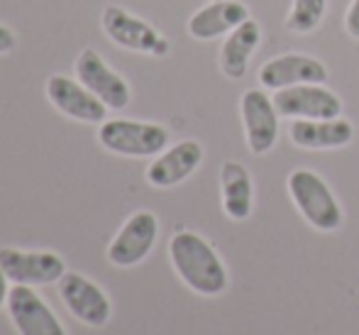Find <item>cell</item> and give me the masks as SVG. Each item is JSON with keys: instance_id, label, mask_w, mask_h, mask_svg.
<instances>
[{"instance_id": "cell-20", "label": "cell", "mask_w": 359, "mask_h": 335, "mask_svg": "<svg viewBox=\"0 0 359 335\" xmlns=\"http://www.w3.org/2000/svg\"><path fill=\"white\" fill-rule=\"evenodd\" d=\"M345 29H347V34H352L355 39H359V0H352L350 8H347Z\"/></svg>"}, {"instance_id": "cell-19", "label": "cell", "mask_w": 359, "mask_h": 335, "mask_svg": "<svg viewBox=\"0 0 359 335\" xmlns=\"http://www.w3.org/2000/svg\"><path fill=\"white\" fill-rule=\"evenodd\" d=\"M327 0H293V8L286 18V27L296 34H308L320 25Z\"/></svg>"}, {"instance_id": "cell-9", "label": "cell", "mask_w": 359, "mask_h": 335, "mask_svg": "<svg viewBox=\"0 0 359 335\" xmlns=\"http://www.w3.org/2000/svg\"><path fill=\"white\" fill-rule=\"evenodd\" d=\"M8 316L20 335H67L57 313L34 291V287L15 284L8 296Z\"/></svg>"}, {"instance_id": "cell-4", "label": "cell", "mask_w": 359, "mask_h": 335, "mask_svg": "<svg viewBox=\"0 0 359 335\" xmlns=\"http://www.w3.org/2000/svg\"><path fill=\"white\" fill-rule=\"evenodd\" d=\"M0 269L13 284H25V287L57 284L67 274V265L57 252L18 250V247H0Z\"/></svg>"}, {"instance_id": "cell-12", "label": "cell", "mask_w": 359, "mask_h": 335, "mask_svg": "<svg viewBox=\"0 0 359 335\" xmlns=\"http://www.w3.org/2000/svg\"><path fill=\"white\" fill-rule=\"evenodd\" d=\"M47 98L59 113H64L67 118L79 120V123H105V108L79 79H69V76L54 74L47 81Z\"/></svg>"}, {"instance_id": "cell-1", "label": "cell", "mask_w": 359, "mask_h": 335, "mask_svg": "<svg viewBox=\"0 0 359 335\" xmlns=\"http://www.w3.org/2000/svg\"><path fill=\"white\" fill-rule=\"evenodd\" d=\"M169 257L176 274L201 296H217L227 289V272L208 240L191 230H179L169 242Z\"/></svg>"}, {"instance_id": "cell-17", "label": "cell", "mask_w": 359, "mask_h": 335, "mask_svg": "<svg viewBox=\"0 0 359 335\" xmlns=\"http://www.w3.org/2000/svg\"><path fill=\"white\" fill-rule=\"evenodd\" d=\"M262 39V29L259 22L252 18H247L240 27H235L227 39L222 42L220 49V69L225 76L230 79H242L247 74V67H250V59L255 54V49L259 47Z\"/></svg>"}, {"instance_id": "cell-21", "label": "cell", "mask_w": 359, "mask_h": 335, "mask_svg": "<svg viewBox=\"0 0 359 335\" xmlns=\"http://www.w3.org/2000/svg\"><path fill=\"white\" fill-rule=\"evenodd\" d=\"M18 47V39H15V32L5 25H0V54H8Z\"/></svg>"}, {"instance_id": "cell-15", "label": "cell", "mask_w": 359, "mask_h": 335, "mask_svg": "<svg viewBox=\"0 0 359 335\" xmlns=\"http://www.w3.org/2000/svg\"><path fill=\"white\" fill-rule=\"evenodd\" d=\"M291 142L303 150H337L355 137V128L345 118L330 120H293L288 128Z\"/></svg>"}, {"instance_id": "cell-3", "label": "cell", "mask_w": 359, "mask_h": 335, "mask_svg": "<svg viewBox=\"0 0 359 335\" xmlns=\"http://www.w3.org/2000/svg\"><path fill=\"white\" fill-rule=\"evenodd\" d=\"M98 142L120 157H156L169 147V130L142 120H105L98 128Z\"/></svg>"}, {"instance_id": "cell-13", "label": "cell", "mask_w": 359, "mask_h": 335, "mask_svg": "<svg viewBox=\"0 0 359 335\" xmlns=\"http://www.w3.org/2000/svg\"><path fill=\"white\" fill-rule=\"evenodd\" d=\"M203 162V147L196 140H181L174 147L156 155V159L147 166V181L156 189H171L186 181Z\"/></svg>"}, {"instance_id": "cell-10", "label": "cell", "mask_w": 359, "mask_h": 335, "mask_svg": "<svg viewBox=\"0 0 359 335\" xmlns=\"http://www.w3.org/2000/svg\"><path fill=\"white\" fill-rule=\"evenodd\" d=\"M274 105L279 115L293 120H330L342 113V100L332 91L323 88V84H301L276 91Z\"/></svg>"}, {"instance_id": "cell-11", "label": "cell", "mask_w": 359, "mask_h": 335, "mask_svg": "<svg viewBox=\"0 0 359 335\" xmlns=\"http://www.w3.org/2000/svg\"><path fill=\"white\" fill-rule=\"evenodd\" d=\"M242 123H245V137L252 155H266L279 140V110L274 98L259 88H250L242 96Z\"/></svg>"}, {"instance_id": "cell-7", "label": "cell", "mask_w": 359, "mask_h": 335, "mask_svg": "<svg viewBox=\"0 0 359 335\" xmlns=\"http://www.w3.org/2000/svg\"><path fill=\"white\" fill-rule=\"evenodd\" d=\"M159 235V221L151 211H137L123 223L118 235L108 245L110 265L128 269L147 260Z\"/></svg>"}, {"instance_id": "cell-22", "label": "cell", "mask_w": 359, "mask_h": 335, "mask_svg": "<svg viewBox=\"0 0 359 335\" xmlns=\"http://www.w3.org/2000/svg\"><path fill=\"white\" fill-rule=\"evenodd\" d=\"M8 296H10V279L5 277V272L0 269V308L8 303Z\"/></svg>"}, {"instance_id": "cell-14", "label": "cell", "mask_w": 359, "mask_h": 335, "mask_svg": "<svg viewBox=\"0 0 359 335\" xmlns=\"http://www.w3.org/2000/svg\"><path fill=\"white\" fill-rule=\"evenodd\" d=\"M325 81L327 69L306 54H284V57L269 59L259 69V84L269 91L291 88L301 84H325Z\"/></svg>"}, {"instance_id": "cell-2", "label": "cell", "mask_w": 359, "mask_h": 335, "mask_svg": "<svg viewBox=\"0 0 359 335\" xmlns=\"http://www.w3.org/2000/svg\"><path fill=\"white\" fill-rule=\"evenodd\" d=\"M288 194L296 203L298 213L316 230L332 232L342 225V208L332 196L330 186L311 169H296L288 176Z\"/></svg>"}, {"instance_id": "cell-5", "label": "cell", "mask_w": 359, "mask_h": 335, "mask_svg": "<svg viewBox=\"0 0 359 335\" xmlns=\"http://www.w3.org/2000/svg\"><path fill=\"white\" fill-rule=\"evenodd\" d=\"M57 284L64 306L81 323L90 328H103L113 318V303L93 279L79 272H67Z\"/></svg>"}, {"instance_id": "cell-16", "label": "cell", "mask_w": 359, "mask_h": 335, "mask_svg": "<svg viewBox=\"0 0 359 335\" xmlns=\"http://www.w3.org/2000/svg\"><path fill=\"white\" fill-rule=\"evenodd\" d=\"M247 18L250 10L240 0H213L189 20V32L196 39H215L240 27Z\"/></svg>"}, {"instance_id": "cell-8", "label": "cell", "mask_w": 359, "mask_h": 335, "mask_svg": "<svg viewBox=\"0 0 359 335\" xmlns=\"http://www.w3.org/2000/svg\"><path fill=\"white\" fill-rule=\"evenodd\" d=\"M76 79L100 100L108 110H123L130 105L133 91L128 81L110 69L105 59L93 49H83L76 59Z\"/></svg>"}, {"instance_id": "cell-6", "label": "cell", "mask_w": 359, "mask_h": 335, "mask_svg": "<svg viewBox=\"0 0 359 335\" xmlns=\"http://www.w3.org/2000/svg\"><path fill=\"white\" fill-rule=\"evenodd\" d=\"M100 25H103L105 34H108L118 47L130 49V52L154 54V57H164V54L169 52V42H166L149 22L135 18L128 10L118 8V5H108V8L103 10Z\"/></svg>"}, {"instance_id": "cell-18", "label": "cell", "mask_w": 359, "mask_h": 335, "mask_svg": "<svg viewBox=\"0 0 359 335\" xmlns=\"http://www.w3.org/2000/svg\"><path fill=\"white\" fill-rule=\"evenodd\" d=\"M222 208L232 221H247L252 213V179L240 162H225L220 171Z\"/></svg>"}]
</instances>
